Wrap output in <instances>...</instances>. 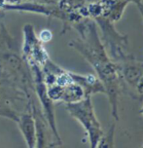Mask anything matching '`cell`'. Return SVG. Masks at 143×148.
I'll list each match as a JSON object with an SVG mask.
<instances>
[{
	"label": "cell",
	"instance_id": "ba28073f",
	"mask_svg": "<svg viewBox=\"0 0 143 148\" xmlns=\"http://www.w3.org/2000/svg\"><path fill=\"white\" fill-rule=\"evenodd\" d=\"M17 123L25 137L27 147H36V125L32 113H23L20 115Z\"/></svg>",
	"mask_w": 143,
	"mask_h": 148
},
{
	"label": "cell",
	"instance_id": "9c48e42d",
	"mask_svg": "<svg viewBox=\"0 0 143 148\" xmlns=\"http://www.w3.org/2000/svg\"><path fill=\"white\" fill-rule=\"evenodd\" d=\"M86 97L84 89L79 85V84L72 82L63 87L62 90V96L60 101L64 103H74L78 102Z\"/></svg>",
	"mask_w": 143,
	"mask_h": 148
},
{
	"label": "cell",
	"instance_id": "7a4b0ae2",
	"mask_svg": "<svg viewBox=\"0 0 143 148\" xmlns=\"http://www.w3.org/2000/svg\"><path fill=\"white\" fill-rule=\"evenodd\" d=\"M65 108L84 128L89 137L90 146L96 148L104 131L94 113L91 97H86L80 101L74 103H66Z\"/></svg>",
	"mask_w": 143,
	"mask_h": 148
},
{
	"label": "cell",
	"instance_id": "6da1fadb",
	"mask_svg": "<svg viewBox=\"0 0 143 148\" xmlns=\"http://www.w3.org/2000/svg\"><path fill=\"white\" fill-rule=\"evenodd\" d=\"M80 38L73 40L69 46L78 51L88 62L105 88V95L109 99L111 113L119 120V97L123 88L118 65L109 57L97 32V25L90 18L77 26Z\"/></svg>",
	"mask_w": 143,
	"mask_h": 148
},
{
	"label": "cell",
	"instance_id": "52a82bcc",
	"mask_svg": "<svg viewBox=\"0 0 143 148\" xmlns=\"http://www.w3.org/2000/svg\"><path fill=\"white\" fill-rule=\"evenodd\" d=\"M70 74L72 80L84 89L86 97H92L96 94L105 95V88L97 76H94L92 74L82 75V74L73 72H70Z\"/></svg>",
	"mask_w": 143,
	"mask_h": 148
},
{
	"label": "cell",
	"instance_id": "5b68a950",
	"mask_svg": "<svg viewBox=\"0 0 143 148\" xmlns=\"http://www.w3.org/2000/svg\"><path fill=\"white\" fill-rule=\"evenodd\" d=\"M31 65V69L33 72L34 77V85H35V91L37 92L39 99L41 101L42 107L44 109L45 116L48 121V124L50 126L53 134L55 136V139L59 143H62L60 137L57 134V126H55V112H54V105H53V101L50 99V97L47 95V86L45 85L43 80V73L41 72L40 66L35 64V63H29Z\"/></svg>",
	"mask_w": 143,
	"mask_h": 148
},
{
	"label": "cell",
	"instance_id": "277c9868",
	"mask_svg": "<svg viewBox=\"0 0 143 148\" xmlns=\"http://www.w3.org/2000/svg\"><path fill=\"white\" fill-rule=\"evenodd\" d=\"M119 71L123 81L124 90L128 89L131 96L143 99V62H138L132 56L118 63Z\"/></svg>",
	"mask_w": 143,
	"mask_h": 148
},
{
	"label": "cell",
	"instance_id": "30bf717a",
	"mask_svg": "<svg viewBox=\"0 0 143 148\" xmlns=\"http://www.w3.org/2000/svg\"><path fill=\"white\" fill-rule=\"evenodd\" d=\"M114 136H115V125H112L107 133H103L100 137L97 147L99 148H113L115 146L114 143Z\"/></svg>",
	"mask_w": 143,
	"mask_h": 148
},
{
	"label": "cell",
	"instance_id": "4fadbf2b",
	"mask_svg": "<svg viewBox=\"0 0 143 148\" xmlns=\"http://www.w3.org/2000/svg\"><path fill=\"white\" fill-rule=\"evenodd\" d=\"M140 14H141V16H142V18H143V13H142V12H140Z\"/></svg>",
	"mask_w": 143,
	"mask_h": 148
},
{
	"label": "cell",
	"instance_id": "5bb4252c",
	"mask_svg": "<svg viewBox=\"0 0 143 148\" xmlns=\"http://www.w3.org/2000/svg\"><path fill=\"white\" fill-rule=\"evenodd\" d=\"M142 147H143V145H142Z\"/></svg>",
	"mask_w": 143,
	"mask_h": 148
},
{
	"label": "cell",
	"instance_id": "3957f363",
	"mask_svg": "<svg viewBox=\"0 0 143 148\" xmlns=\"http://www.w3.org/2000/svg\"><path fill=\"white\" fill-rule=\"evenodd\" d=\"M94 21L101 29L103 41H104L102 43L109 57L116 64L131 57V55L129 52L128 36L119 33L115 29L113 23L108 21L107 18L99 17Z\"/></svg>",
	"mask_w": 143,
	"mask_h": 148
},
{
	"label": "cell",
	"instance_id": "8fae6325",
	"mask_svg": "<svg viewBox=\"0 0 143 148\" xmlns=\"http://www.w3.org/2000/svg\"><path fill=\"white\" fill-rule=\"evenodd\" d=\"M52 33H51V31L50 30H47V29H45L43 30L42 32L40 33V36H39V40L40 41H43V42H47V41H50L52 39Z\"/></svg>",
	"mask_w": 143,
	"mask_h": 148
},
{
	"label": "cell",
	"instance_id": "8992f818",
	"mask_svg": "<svg viewBox=\"0 0 143 148\" xmlns=\"http://www.w3.org/2000/svg\"><path fill=\"white\" fill-rule=\"evenodd\" d=\"M25 44H23V56L28 63H35L37 65H44L48 60L47 52L42 47L41 41L35 36L33 27L30 25H25L23 28Z\"/></svg>",
	"mask_w": 143,
	"mask_h": 148
},
{
	"label": "cell",
	"instance_id": "7c38bea8",
	"mask_svg": "<svg viewBox=\"0 0 143 148\" xmlns=\"http://www.w3.org/2000/svg\"><path fill=\"white\" fill-rule=\"evenodd\" d=\"M139 113H140V114H141V115H143V106H142L141 108H140V110H139Z\"/></svg>",
	"mask_w": 143,
	"mask_h": 148
}]
</instances>
